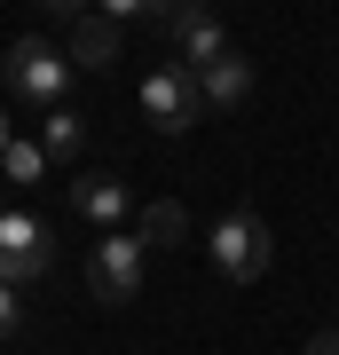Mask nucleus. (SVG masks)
I'll return each instance as SVG.
<instances>
[{"instance_id":"nucleus-1","label":"nucleus","mask_w":339,"mask_h":355,"mask_svg":"<svg viewBox=\"0 0 339 355\" xmlns=\"http://www.w3.org/2000/svg\"><path fill=\"white\" fill-rule=\"evenodd\" d=\"M0 79H8V95L32 103V111H63V95H71V55H63L55 40L24 32L8 48V64H0Z\"/></svg>"},{"instance_id":"nucleus-2","label":"nucleus","mask_w":339,"mask_h":355,"mask_svg":"<svg viewBox=\"0 0 339 355\" xmlns=\"http://www.w3.org/2000/svg\"><path fill=\"white\" fill-rule=\"evenodd\" d=\"M142 277H150V245H142L134 229H111V237L87 245V292H95L103 308L142 300Z\"/></svg>"},{"instance_id":"nucleus-3","label":"nucleus","mask_w":339,"mask_h":355,"mask_svg":"<svg viewBox=\"0 0 339 355\" xmlns=\"http://www.w3.org/2000/svg\"><path fill=\"white\" fill-rule=\"evenodd\" d=\"M205 245H214V268H221L229 284H252V277H268V261H277V229H268L261 214H252V205L221 214Z\"/></svg>"},{"instance_id":"nucleus-4","label":"nucleus","mask_w":339,"mask_h":355,"mask_svg":"<svg viewBox=\"0 0 339 355\" xmlns=\"http://www.w3.org/2000/svg\"><path fill=\"white\" fill-rule=\"evenodd\" d=\"M142 119H150L158 135H189L205 119V95H198V71L189 64H150V79H142Z\"/></svg>"},{"instance_id":"nucleus-5","label":"nucleus","mask_w":339,"mask_h":355,"mask_svg":"<svg viewBox=\"0 0 339 355\" xmlns=\"http://www.w3.org/2000/svg\"><path fill=\"white\" fill-rule=\"evenodd\" d=\"M55 268V229L40 214H0V284H40Z\"/></svg>"},{"instance_id":"nucleus-6","label":"nucleus","mask_w":339,"mask_h":355,"mask_svg":"<svg viewBox=\"0 0 339 355\" xmlns=\"http://www.w3.org/2000/svg\"><path fill=\"white\" fill-rule=\"evenodd\" d=\"M63 16V55H71V71H111L119 64V24L103 8H79V0H55Z\"/></svg>"},{"instance_id":"nucleus-7","label":"nucleus","mask_w":339,"mask_h":355,"mask_svg":"<svg viewBox=\"0 0 339 355\" xmlns=\"http://www.w3.org/2000/svg\"><path fill=\"white\" fill-rule=\"evenodd\" d=\"M166 40H174V64H189V71H205V64H221V55H229V24H221L214 8H189V0H174Z\"/></svg>"},{"instance_id":"nucleus-8","label":"nucleus","mask_w":339,"mask_h":355,"mask_svg":"<svg viewBox=\"0 0 339 355\" xmlns=\"http://www.w3.org/2000/svg\"><path fill=\"white\" fill-rule=\"evenodd\" d=\"M71 214H79V221H95L103 237H111V229H126L142 205H134V190H126L119 174H79V182H71Z\"/></svg>"},{"instance_id":"nucleus-9","label":"nucleus","mask_w":339,"mask_h":355,"mask_svg":"<svg viewBox=\"0 0 339 355\" xmlns=\"http://www.w3.org/2000/svg\"><path fill=\"white\" fill-rule=\"evenodd\" d=\"M198 95H205V111H237V103L252 95V64L229 48L221 64H205V71H198Z\"/></svg>"},{"instance_id":"nucleus-10","label":"nucleus","mask_w":339,"mask_h":355,"mask_svg":"<svg viewBox=\"0 0 339 355\" xmlns=\"http://www.w3.org/2000/svg\"><path fill=\"white\" fill-rule=\"evenodd\" d=\"M40 150H48L55 166H79V150H87V119L48 111V119H40Z\"/></svg>"},{"instance_id":"nucleus-11","label":"nucleus","mask_w":339,"mask_h":355,"mask_svg":"<svg viewBox=\"0 0 339 355\" xmlns=\"http://www.w3.org/2000/svg\"><path fill=\"white\" fill-rule=\"evenodd\" d=\"M48 166H55V158L40 150V135H16L8 150H0V174H8L16 190H32V182H48Z\"/></svg>"},{"instance_id":"nucleus-12","label":"nucleus","mask_w":339,"mask_h":355,"mask_svg":"<svg viewBox=\"0 0 339 355\" xmlns=\"http://www.w3.org/2000/svg\"><path fill=\"white\" fill-rule=\"evenodd\" d=\"M134 237L142 245H182L189 237V214H182V205H142V214H134Z\"/></svg>"},{"instance_id":"nucleus-13","label":"nucleus","mask_w":339,"mask_h":355,"mask_svg":"<svg viewBox=\"0 0 339 355\" xmlns=\"http://www.w3.org/2000/svg\"><path fill=\"white\" fill-rule=\"evenodd\" d=\"M16 324H24V292L0 284V340H16Z\"/></svg>"},{"instance_id":"nucleus-14","label":"nucleus","mask_w":339,"mask_h":355,"mask_svg":"<svg viewBox=\"0 0 339 355\" xmlns=\"http://www.w3.org/2000/svg\"><path fill=\"white\" fill-rule=\"evenodd\" d=\"M308 355H339V324H331V331H315V340H308Z\"/></svg>"},{"instance_id":"nucleus-15","label":"nucleus","mask_w":339,"mask_h":355,"mask_svg":"<svg viewBox=\"0 0 339 355\" xmlns=\"http://www.w3.org/2000/svg\"><path fill=\"white\" fill-rule=\"evenodd\" d=\"M8 142H16V127H8V111H0V150H8Z\"/></svg>"}]
</instances>
